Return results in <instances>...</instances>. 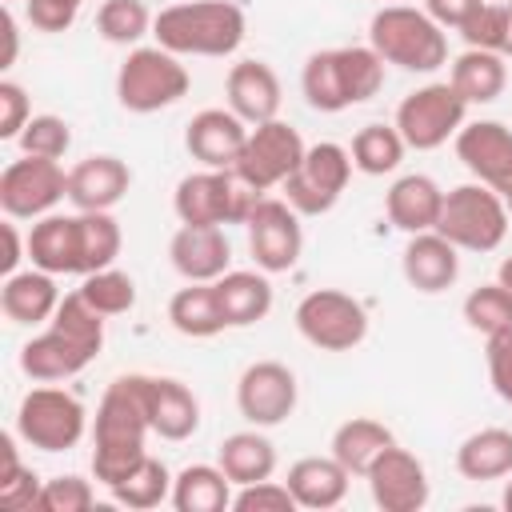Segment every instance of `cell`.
I'll list each match as a JSON object with an SVG mask.
<instances>
[{
    "label": "cell",
    "mask_w": 512,
    "mask_h": 512,
    "mask_svg": "<svg viewBox=\"0 0 512 512\" xmlns=\"http://www.w3.org/2000/svg\"><path fill=\"white\" fill-rule=\"evenodd\" d=\"M148 408H144V372L116 376L92 420V476L104 488H116L148 456Z\"/></svg>",
    "instance_id": "obj_1"
},
{
    "label": "cell",
    "mask_w": 512,
    "mask_h": 512,
    "mask_svg": "<svg viewBox=\"0 0 512 512\" xmlns=\"http://www.w3.org/2000/svg\"><path fill=\"white\" fill-rule=\"evenodd\" d=\"M104 348V316L76 292H68L40 336L20 348V372L36 384H64L80 376Z\"/></svg>",
    "instance_id": "obj_2"
},
{
    "label": "cell",
    "mask_w": 512,
    "mask_h": 512,
    "mask_svg": "<svg viewBox=\"0 0 512 512\" xmlns=\"http://www.w3.org/2000/svg\"><path fill=\"white\" fill-rule=\"evenodd\" d=\"M384 60L372 44H344L312 52L300 68V92L316 112H344L384 88Z\"/></svg>",
    "instance_id": "obj_3"
},
{
    "label": "cell",
    "mask_w": 512,
    "mask_h": 512,
    "mask_svg": "<svg viewBox=\"0 0 512 512\" xmlns=\"http://www.w3.org/2000/svg\"><path fill=\"white\" fill-rule=\"evenodd\" d=\"M248 20L232 0H184L156 16L152 36L176 56H232L244 44Z\"/></svg>",
    "instance_id": "obj_4"
},
{
    "label": "cell",
    "mask_w": 512,
    "mask_h": 512,
    "mask_svg": "<svg viewBox=\"0 0 512 512\" xmlns=\"http://www.w3.org/2000/svg\"><path fill=\"white\" fill-rule=\"evenodd\" d=\"M368 44L380 52L384 64L404 72H436L448 64V36L444 28L412 4H384L368 20Z\"/></svg>",
    "instance_id": "obj_5"
},
{
    "label": "cell",
    "mask_w": 512,
    "mask_h": 512,
    "mask_svg": "<svg viewBox=\"0 0 512 512\" xmlns=\"http://www.w3.org/2000/svg\"><path fill=\"white\" fill-rule=\"evenodd\" d=\"M264 192H256L236 168H200L188 172L176 192H172V208L180 224H248L252 208L260 204Z\"/></svg>",
    "instance_id": "obj_6"
},
{
    "label": "cell",
    "mask_w": 512,
    "mask_h": 512,
    "mask_svg": "<svg viewBox=\"0 0 512 512\" xmlns=\"http://www.w3.org/2000/svg\"><path fill=\"white\" fill-rule=\"evenodd\" d=\"M508 220H512L508 200L492 192L488 184L472 180V184H456L452 192H444L436 232L452 240L460 252H496L508 236Z\"/></svg>",
    "instance_id": "obj_7"
},
{
    "label": "cell",
    "mask_w": 512,
    "mask_h": 512,
    "mask_svg": "<svg viewBox=\"0 0 512 512\" xmlns=\"http://www.w3.org/2000/svg\"><path fill=\"white\" fill-rule=\"evenodd\" d=\"M192 88L188 68L180 64L176 52L152 44V48H132L116 72V100L124 112L148 116L160 108H172L176 100H184Z\"/></svg>",
    "instance_id": "obj_8"
},
{
    "label": "cell",
    "mask_w": 512,
    "mask_h": 512,
    "mask_svg": "<svg viewBox=\"0 0 512 512\" xmlns=\"http://www.w3.org/2000/svg\"><path fill=\"white\" fill-rule=\"evenodd\" d=\"M88 412L76 392L60 384H36L16 408V436L36 452H68L84 440Z\"/></svg>",
    "instance_id": "obj_9"
},
{
    "label": "cell",
    "mask_w": 512,
    "mask_h": 512,
    "mask_svg": "<svg viewBox=\"0 0 512 512\" xmlns=\"http://www.w3.org/2000/svg\"><path fill=\"white\" fill-rule=\"evenodd\" d=\"M292 320H296V332L312 348H320V352H352L368 336V312H364V304L352 292H340V288H316V292H308L296 304Z\"/></svg>",
    "instance_id": "obj_10"
},
{
    "label": "cell",
    "mask_w": 512,
    "mask_h": 512,
    "mask_svg": "<svg viewBox=\"0 0 512 512\" xmlns=\"http://www.w3.org/2000/svg\"><path fill=\"white\" fill-rule=\"evenodd\" d=\"M464 116H468V100L448 80H432V84H424L400 100L396 128H400L408 148L432 152V148L456 140V132L468 124Z\"/></svg>",
    "instance_id": "obj_11"
},
{
    "label": "cell",
    "mask_w": 512,
    "mask_h": 512,
    "mask_svg": "<svg viewBox=\"0 0 512 512\" xmlns=\"http://www.w3.org/2000/svg\"><path fill=\"white\" fill-rule=\"evenodd\" d=\"M348 180H352V152L344 144L320 140V144H308L300 168L280 184V192L300 216H324L344 196Z\"/></svg>",
    "instance_id": "obj_12"
},
{
    "label": "cell",
    "mask_w": 512,
    "mask_h": 512,
    "mask_svg": "<svg viewBox=\"0 0 512 512\" xmlns=\"http://www.w3.org/2000/svg\"><path fill=\"white\" fill-rule=\"evenodd\" d=\"M308 144L300 140V132L288 120H264L248 128V144L236 160V172L256 188V192H272L280 188L304 160Z\"/></svg>",
    "instance_id": "obj_13"
},
{
    "label": "cell",
    "mask_w": 512,
    "mask_h": 512,
    "mask_svg": "<svg viewBox=\"0 0 512 512\" xmlns=\"http://www.w3.org/2000/svg\"><path fill=\"white\" fill-rule=\"evenodd\" d=\"M68 196V172L60 160L20 156L0 172V208L8 220H40Z\"/></svg>",
    "instance_id": "obj_14"
},
{
    "label": "cell",
    "mask_w": 512,
    "mask_h": 512,
    "mask_svg": "<svg viewBox=\"0 0 512 512\" xmlns=\"http://www.w3.org/2000/svg\"><path fill=\"white\" fill-rule=\"evenodd\" d=\"M248 252L256 260V268H264L268 276L296 268L300 252H304V228H300V212L280 196H260V204L248 216Z\"/></svg>",
    "instance_id": "obj_15"
},
{
    "label": "cell",
    "mask_w": 512,
    "mask_h": 512,
    "mask_svg": "<svg viewBox=\"0 0 512 512\" xmlns=\"http://www.w3.org/2000/svg\"><path fill=\"white\" fill-rule=\"evenodd\" d=\"M300 384L280 360H256L236 380V408L252 428H276L296 412Z\"/></svg>",
    "instance_id": "obj_16"
},
{
    "label": "cell",
    "mask_w": 512,
    "mask_h": 512,
    "mask_svg": "<svg viewBox=\"0 0 512 512\" xmlns=\"http://www.w3.org/2000/svg\"><path fill=\"white\" fill-rule=\"evenodd\" d=\"M456 160L472 172V180L488 184L504 200H512V128L500 120H472L456 132Z\"/></svg>",
    "instance_id": "obj_17"
},
{
    "label": "cell",
    "mask_w": 512,
    "mask_h": 512,
    "mask_svg": "<svg viewBox=\"0 0 512 512\" xmlns=\"http://www.w3.org/2000/svg\"><path fill=\"white\" fill-rule=\"evenodd\" d=\"M364 480H368L372 504L384 508V512H420L432 496V484H428V472H424L420 456H412L400 444L384 448L372 460V468L364 472Z\"/></svg>",
    "instance_id": "obj_18"
},
{
    "label": "cell",
    "mask_w": 512,
    "mask_h": 512,
    "mask_svg": "<svg viewBox=\"0 0 512 512\" xmlns=\"http://www.w3.org/2000/svg\"><path fill=\"white\" fill-rule=\"evenodd\" d=\"M248 128L252 124H244L232 108H204L188 120L184 148L204 168H236V160L248 144Z\"/></svg>",
    "instance_id": "obj_19"
},
{
    "label": "cell",
    "mask_w": 512,
    "mask_h": 512,
    "mask_svg": "<svg viewBox=\"0 0 512 512\" xmlns=\"http://www.w3.org/2000/svg\"><path fill=\"white\" fill-rule=\"evenodd\" d=\"M168 260L184 280L212 284L232 264V244L220 224H180L168 240Z\"/></svg>",
    "instance_id": "obj_20"
},
{
    "label": "cell",
    "mask_w": 512,
    "mask_h": 512,
    "mask_svg": "<svg viewBox=\"0 0 512 512\" xmlns=\"http://www.w3.org/2000/svg\"><path fill=\"white\" fill-rule=\"evenodd\" d=\"M132 188V168L112 156H84L80 164L68 168V200L76 212H112Z\"/></svg>",
    "instance_id": "obj_21"
},
{
    "label": "cell",
    "mask_w": 512,
    "mask_h": 512,
    "mask_svg": "<svg viewBox=\"0 0 512 512\" xmlns=\"http://www.w3.org/2000/svg\"><path fill=\"white\" fill-rule=\"evenodd\" d=\"M224 96H228V108L244 124H264V120H276L280 100H284V88H280V76H276L272 64H264V60H240L224 76Z\"/></svg>",
    "instance_id": "obj_22"
},
{
    "label": "cell",
    "mask_w": 512,
    "mask_h": 512,
    "mask_svg": "<svg viewBox=\"0 0 512 512\" xmlns=\"http://www.w3.org/2000/svg\"><path fill=\"white\" fill-rule=\"evenodd\" d=\"M400 268H404V280L424 292V296H436V292H448L460 276V248L452 240H444L436 228L432 232H416L408 236L404 252H400Z\"/></svg>",
    "instance_id": "obj_23"
},
{
    "label": "cell",
    "mask_w": 512,
    "mask_h": 512,
    "mask_svg": "<svg viewBox=\"0 0 512 512\" xmlns=\"http://www.w3.org/2000/svg\"><path fill=\"white\" fill-rule=\"evenodd\" d=\"M28 260L32 268H44L52 276H84L80 256V212L60 216L48 212L28 228Z\"/></svg>",
    "instance_id": "obj_24"
},
{
    "label": "cell",
    "mask_w": 512,
    "mask_h": 512,
    "mask_svg": "<svg viewBox=\"0 0 512 512\" xmlns=\"http://www.w3.org/2000/svg\"><path fill=\"white\" fill-rule=\"evenodd\" d=\"M144 408H148V424L160 440L180 444L200 428V400L184 380L144 376Z\"/></svg>",
    "instance_id": "obj_25"
},
{
    "label": "cell",
    "mask_w": 512,
    "mask_h": 512,
    "mask_svg": "<svg viewBox=\"0 0 512 512\" xmlns=\"http://www.w3.org/2000/svg\"><path fill=\"white\" fill-rule=\"evenodd\" d=\"M440 208H444V188L424 172H408V176L392 180V188L384 192L388 220L408 236L432 232L440 220Z\"/></svg>",
    "instance_id": "obj_26"
},
{
    "label": "cell",
    "mask_w": 512,
    "mask_h": 512,
    "mask_svg": "<svg viewBox=\"0 0 512 512\" xmlns=\"http://www.w3.org/2000/svg\"><path fill=\"white\" fill-rule=\"evenodd\" d=\"M288 492L296 496V508H312V512H324V508H336L344 496H348V484H352V472L328 452V456H300L292 468H288Z\"/></svg>",
    "instance_id": "obj_27"
},
{
    "label": "cell",
    "mask_w": 512,
    "mask_h": 512,
    "mask_svg": "<svg viewBox=\"0 0 512 512\" xmlns=\"http://www.w3.org/2000/svg\"><path fill=\"white\" fill-rule=\"evenodd\" d=\"M60 300L64 296L56 288V276L44 272V268L12 272L0 284V312L12 324H44V320H52L56 308H60Z\"/></svg>",
    "instance_id": "obj_28"
},
{
    "label": "cell",
    "mask_w": 512,
    "mask_h": 512,
    "mask_svg": "<svg viewBox=\"0 0 512 512\" xmlns=\"http://www.w3.org/2000/svg\"><path fill=\"white\" fill-rule=\"evenodd\" d=\"M212 288L228 328L260 324L272 312V284L264 268H228L220 280H212Z\"/></svg>",
    "instance_id": "obj_29"
},
{
    "label": "cell",
    "mask_w": 512,
    "mask_h": 512,
    "mask_svg": "<svg viewBox=\"0 0 512 512\" xmlns=\"http://www.w3.org/2000/svg\"><path fill=\"white\" fill-rule=\"evenodd\" d=\"M216 464L224 468V476L236 488H244V484L268 480L276 472V444L260 428H244V432H232V436L220 440Z\"/></svg>",
    "instance_id": "obj_30"
},
{
    "label": "cell",
    "mask_w": 512,
    "mask_h": 512,
    "mask_svg": "<svg viewBox=\"0 0 512 512\" xmlns=\"http://www.w3.org/2000/svg\"><path fill=\"white\" fill-rule=\"evenodd\" d=\"M236 484L224 476L220 464H188L172 480V508L176 512H224L232 508Z\"/></svg>",
    "instance_id": "obj_31"
},
{
    "label": "cell",
    "mask_w": 512,
    "mask_h": 512,
    "mask_svg": "<svg viewBox=\"0 0 512 512\" xmlns=\"http://www.w3.org/2000/svg\"><path fill=\"white\" fill-rule=\"evenodd\" d=\"M456 472L464 480H504L512 472V428H480L460 440Z\"/></svg>",
    "instance_id": "obj_32"
},
{
    "label": "cell",
    "mask_w": 512,
    "mask_h": 512,
    "mask_svg": "<svg viewBox=\"0 0 512 512\" xmlns=\"http://www.w3.org/2000/svg\"><path fill=\"white\" fill-rule=\"evenodd\" d=\"M448 84L468 104H492L508 84L504 56L500 52H484V48H464L448 68Z\"/></svg>",
    "instance_id": "obj_33"
},
{
    "label": "cell",
    "mask_w": 512,
    "mask_h": 512,
    "mask_svg": "<svg viewBox=\"0 0 512 512\" xmlns=\"http://www.w3.org/2000/svg\"><path fill=\"white\" fill-rule=\"evenodd\" d=\"M396 444V436H392V428L388 424H380V420H372V416H352V420H344L336 432H332V456L352 472V476H364L368 468H372V460L384 452V448H392Z\"/></svg>",
    "instance_id": "obj_34"
},
{
    "label": "cell",
    "mask_w": 512,
    "mask_h": 512,
    "mask_svg": "<svg viewBox=\"0 0 512 512\" xmlns=\"http://www.w3.org/2000/svg\"><path fill=\"white\" fill-rule=\"evenodd\" d=\"M168 324L180 336H192V340H208V336L228 328V320L220 312V300H216V288L212 284H196V280H188L168 300Z\"/></svg>",
    "instance_id": "obj_35"
},
{
    "label": "cell",
    "mask_w": 512,
    "mask_h": 512,
    "mask_svg": "<svg viewBox=\"0 0 512 512\" xmlns=\"http://www.w3.org/2000/svg\"><path fill=\"white\" fill-rule=\"evenodd\" d=\"M352 168L364 172V176H388L400 168L408 144L400 136L396 124H364L356 136H352Z\"/></svg>",
    "instance_id": "obj_36"
},
{
    "label": "cell",
    "mask_w": 512,
    "mask_h": 512,
    "mask_svg": "<svg viewBox=\"0 0 512 512\" xmlns=\"http://www.w3.org/2000/svg\"><path fill=\"white\" fill-rule=\"evenodd\" d=\"M172 472H168V464L164 460H156V456H144L116 488H108L112 492V500L120 504V508H132V512H148V508H160L164 500H172Z\"/></svg>",
    "instance_id": "obj_37"
},
{
    "label": "cell",
    "mask_w": 512,
    "mask_h": 512,
    "mask_svg": "<svg viewBox=\"0 0 512 512\" xmlns=\"http://www.w3.org/2000/svg\"><path fill=\"white\" fill-rule=\"evenodd\" d=\"M124 232L112 212H80V256H84V276L112 268L120 256Z\"/></svg>",
    "instance_id": "obj_38"
},
{
    "label": "cell",
    "mask_w": 512,
    "mask_h": 512,
    "mask_svg": "<svg viewBox=\"0 0 512 512\" xmlns=\"http://www.w3.org/2000/svg\"><path fill=\"white\" fill-rule=\"evenodd\" d=\"M156 16L148 12L144 0H104L100 12H96V32L108 40V44H140L148 32H152Z\"/></svg>",
    "instance_id": "obj_39"
},
{
    "label": "cell",
    "mask_w": 512,
    "mask_h": 512,
    "mask_svg": "<svg viewBox=\"0 0 512 512\" xmlns=\"http://www.w3.org/2000/svg\"><path fill=\"white\" fill-rule=\"evenodd\" d=\"M460 312H464L468 328L488 340V336L512 328V292H508L500 280L480 284V288H472V292L464 296V308H460Z\"/></svg>",
    "instance_id": "obj_40"
},
{
    "label": "cell",
    "mask_w": 512,
    "mask_h": 512,
    "mask_svg": "<svg viewBox=\"0 0 512 512\" xmlns=\"http://www.w3.org/2000/svg\"><path fill=\"white\" fill-rule=\"evenodd\" d=\"M80 296H84L100 316H124V312L136 308V280L112 264V268L88 272L84 284H80Z\"/></svg>",
    "instance_id": "obj_41"
},
{
    "label": "cell",
    "mask_w": 512,
    "mask_h": 512,
    "mask_svg": "<svg viewBox=\"0 0 512 512\" xmlns=\"http://www.w3.org/2000/svg\"><path fill=\"white\" fill-rule=\"evenodd\" d=\"M0 448H4V472H0V504H4V508H12V512H28V508H36L44 480H40V476H36L28 464H20L12 436H4V444H0Z\"/></svg>",
    "instance_id": "obj_42"
},
{
    "label": "cell",
    "mask_w": 512,
    "mask_h": 512,
    "mask_svg": "<svg viewBox=\"0 0 512 512\" xmlns=\"http://www.w3.org/2000/svg\"><path fill=\"white\" fill-rule=\"evenodd\" d=\"M20 152L24 156H44V160H60L68 148H72V128L68 120L52 116V112H40L24 124V132L16 136Z\"/></svg>",
    "instance_id": "obj_43"
},
{
    "label": "cell",
    "mask_w": 512,
    "mask_h": 512,
    "mask_svg": "<svg viewBox=\"0 0 512 512\" xmlns=\"http://www.w3.org/2000/svg\"><path fill=\"white\" fill-rule=\"evenodd\" d=\"M92 504H96V488L84 476H52V480H44L40 500H36V508H44V512H88Z\"/></svg>",
    "instance_id": "obj_44"
},
{
    "label": "cell",
    "mask_w": 512,
    "mask_h": 512,
    "mask_svg": "<svg viewBox=\"0 0 512 512\" xmlns=\"http://www.w3.org/2000/svg\"><path fill=\"white\" fill-rule=\"evenodd\" d=\"M504 16H508V4H492L484 0L456 32L464 36L468 48H484V52H500L504 48ZM504 56V52H500Z\"/></svg>",
    "instance_id": "obj_45"
},
{
    "label": "cell",
    "mask_w": 512,
    "mask_h": 512,
    "mask_svg": "<svg viewBox=\"0 0 512 512\" xmlns=\"http://www.w3.org/2000/svg\"><path fill=\"white\" fill-rule=\"evenodd\" d=\"M232 508L236 512H292L296 508V496L288 492L284 480H256V484H244L236 488L232 496Z\"/></svg>",
    "instance_id": "obj_46"
},
{
    "label": "cell",
    "mask_w": 512,
    "mask_h": 512,
    "mask_svg": "<svg viewBox=\"0 0 512 512\" xmlns=\"http://www.w3.org/2000/svg\"><path fill=\"white\" fill-rule=\"evenodd\" d=\"M84 0H24V16L36 32H68L80 16Z\"/></svg>",
    "instance_id": "obj_47"
},
{
    "label": "cell",
    "mask_w": 512,
    "mask_h": 512,
    "mask_svg": "<svg viewBox=\"0 0 512 512\" xmlns=\"http://www.w3.org/2000/svg\"><path fill=\"white\" fill-rule=\"evenodd\" d=\"M484 364H488L492 392L512 408V328L488 336V344H484Z\"/></svg>",
    "instance_id": "obj_48"
},
{
    "label": "cell",
    "mask_w": 512,
    "mask_h": 512,
    "mask_svg": "<svg viewBox=\"0 0 512 512\" xmlns=\"http://www.w3.org/2000/svg\"><path fill=\"white\" fill-rule=\"evenodd\" d=\"M28 120H32L28 92L16 80H0V140H16Z\"/></svg>",
    "instance_id": "obj_49"
},
{
    "label": "cell",
    "mask_w": 512,
    "mask_h": 512,
    "mask_svg": "<svg viewBox=\"0 0 512 512\" xmlns=\"http://www.w3.org/2000/svg\"><path fill=\"white\" fill-rule=\"evenodd\" d=\"M484 0H424V12L440 24V28H460Z\"/></svg>",
    "instance_id": "obj_50"
},
{
    "label": "cell",
    "mask_w": 512,
    "mask_h": 512,
    "mask_svg": "<svg viewBox=\"0 0 512 512\" xmlns=\"http://www.w3.org/2000/svg\"><path fill=\"white\" fill-rule=\"evenodd\" d=\"M0 232H4V256H0V268H4V276H12V272H20L16 264H20V256L28 252V240H20L16 220H4Z\"/></svg>",
    "instance_id": "obj_51"
},
{
    "label": "cell",
    "mask_w": 512,
    "mask_h": 512,
    "mask_svg": "<svg viewBox=\"0 0 512 512\" xmlns=\"http://www.w3.org/2000/svg\"><path fill=\"white\" fill-rule=\"evenodd\" d=\"M0 24H4V56H0V68H12L16 64V52H20V28H16L12 8H4Z\"/></svg>",
    "instance_id": "obj_52"
},
{
    "label": "cell",
    "mask_w": 512,
    "mask_h": 512,
    "mask_svg": "<svg viewBox=\"0 0 512 512\" xmlns=\"http://www.w3.org/2000/svg\"><path fill=\"white\" fill-rule=\"evenodd\" d=\"M496 280H500V284L512 292V256H504V260H500V272H496Z\"/></svg>",
    "instance_id": "obj_53"
},
{
    "label": "cell",
    "mask_w": 512,
    "mask_h": 512,
    "mask_svg": "<svg viewBox=\"0 0 512 512\" xmlns=\"http://www.w3.org/2000/svg\"><path fill=\"white\" fill-rule=\"evenodd\" d=\"M504 56H512V4H508V16H504Z\"/></svg>",
    "instance_id": "obj_54"
},
{
    "label": "cell",
    "mask_w": 512,
    "mask_h": 512,
    "mask_svg": "<svg viewBox=\"0 0 512 512\" xmlns=\"http://www.w3.org/2000/svg\"><path fill=\"white\" fill-rule=\"evenodd\" d=\"M500 504H504V508L512 512V472L504 476V492H500Z\"/></svg>",
    "instance_id": "obj_55"
},
{
    "label": "cell",
    "mask_w": 512,
    "mask_h": 512,
    "mask_svg": "<svg viewBox=\"0 0 512 512\" xmlns=\"http://www.w3.org/2000/svg\"><path fill=\"white\" fill-rule=\"evenodd\" d=\"M508 212H512V200H508Z\"/></svg>",
    "instance_id": "obj_56"
},
{
    "label": "cell",
    "mask_w": 512,
    "mask_h": 512,
    "mask_svg": "<svg viewBox=\"0 0 512 512\" xmlns=\"http://www.w3.org/2000/svg\"><path fill=\"white\" fill-rule=\"evenodd\" d=\"M4 4H12V0H4Z\"/></svg>",
    "instance_id": "obj_57"
}]
</instances>
